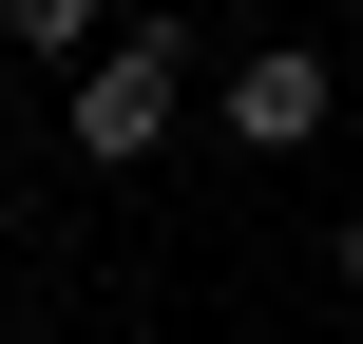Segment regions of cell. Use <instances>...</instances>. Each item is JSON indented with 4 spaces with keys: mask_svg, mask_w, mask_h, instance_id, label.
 Masks as SVG:
<instances>
[{
    "mask_svg": "<svg viewBox=\"0 0 363 344\" xmlns=\"http://www.w3.org/2000/svg\"><path fill=\"white\" fill-rule=\"evenodd\" d=\"M325 268H345V287H363V211H345V230H325Z\"/></svg>",
    "mask_w": 363,
    "mask_h": 344,
    "instance_id": "4",
    "label": "cell"
},
{
    "mask_svg": "<svg viewBox=\"0 0 363 344\" xmlns=\"http://www.w3.org/2000/svg\"><path fill=\"white\" fill-rule=\"evenodd\" d=\"M325 96H345V77H325L306 38H249V57H230V153H306Z\"/></svg>",
    "mask_w": 363,
    "mask_h": 344,
    "instance_id": "2",
    "label": "cell"
},
{
    "mask_svg": "<svg viewBox=\"0 0 363 344\" xmlns=\"http://www.w3.org/2000/svg\"><path fill=\"white\" fill-rule=\"evenodd\" d=\"M172 115H191V38L172 19H115L77 77H57V134L96 153V172H134V153H172Z\"/></svg>",
    "mask_w": 363,
    "mask_h": 344,
    "instance_id": "1",
    "label": "cell"
},
{
    "mask_svg": "<svg viewBox=\"0 0 363 344\" xmlns=\"http://www.w3.org/2000/svg\"><path fill=\"white\" fill-rule=\"evenodd\" d=\"M0 38H19V57H57V77H77V57H96V38H115V0H0Z\"/></svg>",
    "mask_w": 363,
    "mask_h": 344,
    "instance_id": "3",
    "label": "cell"
}]
</instances>
